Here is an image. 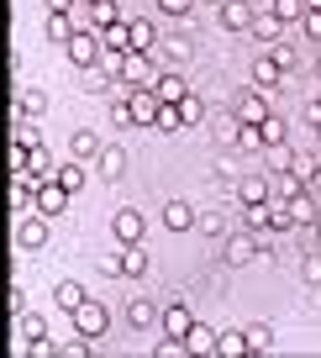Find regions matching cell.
Masks as SVG:
<instances>
[{"label": "cell", "instance_id": "cell-1", "mask_svg": "<svg viewBox=\"0 0 321 358\" xmlns=\"http://www.w3.org/2000/svg\"><path fill=\"white\" fill-rule=\"evenodd\" d=\"M69 316H74V332L90 337V343H95V337H106V327H111V311H106L100 301H90V295H85V301H79Z\"/></svg>", "mask_w": 321, "mask_h": 358}, {"label": "cell", "instance_id": "cell-2", "mask_svg": "<svg viewBox=\"0 0 321 358\" xmlns=\"http://www.w3.org/2000/svg\"><path fill=\"white\" fill-rule=\"evenodd\" d=\"M64 48H69V64H79V69H90L100 53H106V48H100V32H90V27H79Z\"/></svg>", "mask_w": 321, "mask_h": 358}, {"label": "cell", "instance_id": "cell-3", "mask_svg": "<svg viewBox=\"0 0 321 358\" xmlns=\"http://www.w3.org/2000/svg\"><path fill=\"white\" fill-rule=\"evenodd\" d=\"M232 116H237L243 127H258V122L269 116V95H264V90H243V95L232 101Z\"/></svg>", "mask_w": 321, "mask_h": 358}, {"label": "cell", "instance_id": "cell-4", "mask_svg": "<svg viewBox=\"0 0 321 358\" xmlns=\"http://www.w3.org/2000/svg\"><path fill=\"white\" fill-rule=\"evenodd\" d=\"M258 253H264V237H258V232H237V237H227V264H232V268H248Z\"/></svg>", "mask_w": 321, "mask_h": 358}, {"label": "cell", "instance_id": "cell-5", "mask_svg": "<svg viewBox=\"0 0 321 358\" xmlns=\"http://www.w3.org/2000/svg\"><path fill=\"white\" fill-rule=\"evenodd\" d=\"M148 90H153V95H158V101H164V106H179V101H185V95H190L185 74H174V69H164V74H153V79H148Z\"/></svg>", "mask_w": 321, "mask_h": 358}, {"label": "cell", "instance_id": "cell-6", "mask_svg": "<svg viewBox=\"0 0 321 358\" xmlns=\"http://www.w3.org/2000/svg\"><path fill=\"white\" fill-rule=\"evenodd\" d=\"M127 106H132V122L137 127H153V116H158V106H164V101H158L148 85H132V90H127Z\"/></svg>", "mask_w": 321, "mask_h": 358}, {"label": "cell", "instance_id": "cell-7", "mask_svg": "<svg viewBox=\"0 0 321 358\" xmlns=\"http://www.w3.org/2000/svg\"><path fill=\"white\" fill-rule=\"evenodd\" d=\"M153 79V64H148V53H122V64H116V85H148Z\"/></svg>", "mask_w": 321, "mask_h": 358}, {"label": "cell", "instance_id": "cell-8", "mask_svg": "<svg viewBox=\"0 0 321 358\" xmlns=\"http://www.w3.org/2000/svg\"><path fill=\"white\" fill-rule=\"evenodd\" d=\"M190 322H195V316H190V306L179 301V295L164 306V311H158V327H164V337H185V332H190Z\"/></svg>", "mask_w": 321, "mask_h": 358}, {"label": "cell", "instance_id": "cell-9", "mask_svg": "<svg viewBox=\"0 0 321 358\" xmlns=\"http://www.w3.org/2000/svg\"><path fill=\"white\" fill-rule=\"evenodd\" d=\"M32 206H37L43 216H58V211L69 206V190L58 185V179H48V185H37V190H32Z\"/></svg>", "mask_w": 321, "mask_h": 358}, {"label": "cell", "instance_id": "cell-10", "mask_svg": "<svg viewBox=\"0 0 321 358\" xmlns=\"http://www.w3.org/2000/svg\"><path fill=\"white\" fill-rule=\"evenodd\" d=\"M216 16H222L227 32H248V27H253V6H248V0H222Z\"/></svg>", "mask_w": 321, "mask_h": 358}, {"label": "cell", "instance_id": "cell-11", "mask_svg": "<svg viewBox=\"0 0 321 358\" xmlns=\"http://www.w3.org/2000/svg\"><path fill=\"white\" fill-rule=\"evenodd\" d=\"M111 232H116V243H122V248L127 243H143V216H137L132 206H122V211L111 216Z\"/></svg>", "mask_w": 321, "mask_h": 358}, {"label": "cell", "instance_id": "cell-12", "mask_svg": "<svg viewBox=\"0 0 321 358\" xmlns=\"http://www.w3.org/2000/svg\"><path fill=\"white\" fill-rule=\"evenodd\" d=\"M16 237H22V248H32V253H37V248H48V216L43 211H27V222H22V232H16Z\"/></svg>", "mask_w": 321, "mask_h": 358}, {"label": "cell", "instance_id": "cell-13", "mask_svg": "<svg viewBox=\"0 0 321 358\" xmlns=\"http://www.w3.org/2000/svg\"><path fill=\"white\" fill-rule=\"evenodd\" d=\"M153 48H158L153 22H127V53H153Z\"/></svg>", "mask_w": 321, "mask_h": 358}, {"label": "cell", "instance_id": "cell-14", "mask_svg": "<svg viewBox=\"0 0 321 358\" xmlns=\"http://www.w3.org/2000/svg\"><path fill=\"white\" fill-rule=\"evenodd\" d=\"M185 343V353H216V332H211L206 322H190V332L179 337Z\"/></svg>", "mask_w": 321, "mask_h": 358}, {"label": "cell", "instance_id": "cell-15", "mask_svg": "<svg viewBox=\"0 0 321 358\" xmlns=\"http://www.w3.org/2000/svg\"><path fill=\"white\" fill-rule=\"evenodd\" d=\"M85 11H90V27H95V32H106V27L122 22V6H116V0H90Z\"/></svg>", "mask_w": 321, "mask_h": 358}, {"label": "cell", "instance_id": "cell-16", "mask_svg": "<svg viewBox=\"0 0 321 358\" xmlns=\"http://www.w3.org/2000/svg\"><path fill=\"white\" fill-rule=\"evenodd\" d=\"M258 137H264V148H285V143H290V122L269 111L264 122H258Z\"/></svg>", "mask_w": 321, "mask_h": 358}, {"label": "cell", "instance_id": "cell-17", "mask_svg": "<svg viewBox=\"0 0 321 358\" xmlns=\"http://www.w3.org/2000/svg\"><path fill=\"white\" fill-rule=\"evenodd\" d=\"M237 195H243V206H253V201H269L274 185H269V174H248L243 185H237Z\"/></svg>", "mask_w": 321, "mask_h": 358}, {"label": "cell", "instance_id": "cell-18", "mask_svg": "<svg viewBox=\"0 0 321 358\" xmlns=\"http://www.w3.org/2000/svg\"><path fill=\"white\" fill-rule=\"evenodd\" d=\"M69 153H74V158H79V164H90V158H95V153H100V137H95V132H90V127H79V132H74V137H69Z\"/></svg>", "mask_w": 321, "mask_h": 358}, {"label": "cell", "instance_id": "cell-19", "mask_svg": "<svg viewBox=\"0 0 321 358\" xmlns=\"http://www.w3.org/2000/svg\"><path fill=\"white\" fill-rule=\"evenodd\" d=\"M127 322H132L137 332H148V327H158V306H153V301H143V295H137V301L127 306Z\"/></svg>", "mask_w": 321, "mask_h": 358}, {"label": "cell", "instance_id": "cell-20", "mask_svg": "<svg viewBox=\"0 0 321 358\" xmlns=\"http://www.w3.org/2000/svg\"><path fill=\"white\" fill-rule=\"evenodd\" d=\"M164 227L169 232H190V227H195V211H190L185 201H169L164 206Z\"/></svg>", "mask_w": 321, "mask_h": 358}, {"label": "cell", "instance_id": "cell-21", "mask_svg": "<svg viewBox=\"0 0 321 358\" xmlns=\"http://www.w3.org/2000/svg\"><path fill=\"white\" fill-rule=\"evenodd\" d=\"M216 353L222 358H248V332H216Z\"/></svg>", "mask_w": 321, "mask_h": 358}, {"label": "cell", "instance_id": "cell-22", "mask_svg": "<svg viewBox=\"0 0 321 358\" xmlns=\"http://www.w3.org/2000/svg\"><path fill=\"white\" fill-rule=\"evenodd\" d=\"M53 179H58V185H64L69 195H79V190H85V164H79V158H74V164L53 169Z\"/></svg>", "mask_w": 321, "mask_h": 358}, {"label": "cell", "instance_id": "cell-23", "mask_svg": "<svg viewBox=\"0 0 321 358\" xmlns=\"http://www.w3.org/2000/svg\"><path fill=\"white\" fill-rule=\"evenodd\" d=\"M122 274H127V280H143V274H148V253H143L137 243H127V253H122Z\"/></svg>", "mask_w": 321, "mask_h": 358}, {"label": "cell", "instance_id": "cell-24", "mask_svg": "<svg viewBox=\"0 0 321 358\" xmlns=\"http://www.w3.org/2000/svg\"><path fill=\"white\" fill-rule=\"evenodd\" d=\"M279 79H285V69H279L274 58H258V64H253V85H258V90H274Z\"/></svg>", "mask_w": 321, "mask_h": 358}, {"label": "cell", "instance_id": "cell-25", "mask_svg": "<svg viewBox=\"0 0 321 358\" xmlns=\"http://www.w3.org/2000/svg\"><path fill=\"white\" fill-rule=\"evenodd\" d=\"M179 122H185V127H200V122H206V101H200L195 90H190L185 101H179Z\"/></svg>", "mask_w": 321, "mask_h": 358}, {"label": "cell", "instance_id": "cell-26", "mask_svg": "<svg viewBox=\"0 0 321 358\" xmlns=\"http://www.w3.org/2000/svg\"><path fill=\"white\" fill-rule=\"evenodd\" d=\"M285 206H290V211H295V227H311V222H316V211H321V206H316V201H311V195H306V190H300V195H295V201H285Z\"/></svg>", "mask_w": 321, "mask_h": 358}, {"label": "cell", "instance_id": "cell-27", "mask_svg": "<svg viewBox=\"0 0 321 358\" xmlns=\"http://www.w3.org/2000/svg\"><path fill=\"white\" fill-rule=\"evenodd\" d=\"M269 16H279V22H300V16H306V0H269Z\"/></svg>", "mask_w": 321, "mask_h": 358}, {"label": "cell", "instance_id": "cell-28", "mask_svg": "<svg viewBox=\"0 0 321 358\" xmlns=\"http://www.w3.org/2000/svg\"><path fill=\"white\" fill-rule=\"evenodd\" d=\"M53 301L64 306V311H74L79 301H85V285H74V280H58V290H53Z\"/></svg>", "mask_w": 321, "mask_h": 358}, {"label": "cell", "instance_id": "cell-29", "mask_svg": "<svg viewBox=\"0 0 321 358\" xmlns=\"http://www.w3.org/2000/svg\"><path fill=\"white\" fill-rule=\"evenodd\" d=\"M74 32H79V27L69 22V11H53V16H48V37H53V43H69Z\"/></svg>", "mask_w": 321, "mask_h": 358}, {"label": "cell", "instance_id": "cell-30", "mask_svg": "<svg viewBox=\"0 0 321 358\" xmlns=\"http://www.w3.org/2000/svg\"><path fill=\"white\" fill-rule=\"evenodd\" d=\"M243 222H248V232H269V201L243 206Z\"/></svg>", "mask_w": 321, "mask_h": 358}, {"label": "cell", "instance_id": "cell-31", "mask_svg": "<svg viewBox=\"0 0 321 358\" xmlns=\"http://www.w3.org/2000/svg\"><path fill=\"white\" fill-rule=\"evenodd\" d=\"M279 27H285L279 16H269V11L258 16V11H253V37H264V43H279Z\"/></svg>", "mask_w": 321, "mask_h": 358}, {"label": "cell", "instance_id": "cell-32", "mask_svg": "<svg viewBox=\"0 0 321 358\" xmlns=\"http://www.w3.org/2000/svg\"><path fill=\"white\" fill-rule=\"evenodd\" d=\"M95 164L106 169V174H122V169H127V148H100Z\"/></svg>", "mask_w": 321, "mask_h": 358}, {"label": "cell", "instance_id": "cell-33", "mask_svg": "<svg viewBox=\"0 0 321 358\" xmlns=\"http://www.w3.org/2000/svg\"><path fill=\"white\" fill-rule=\"evenodd\" d=\"M269 348H274V332H269L264 322H253L248 327V353H269Z\"/></svg>", "mask_w": 321, "mask_h": 358}, {"label": "cell", "instance_id": "cell-34", "mask_svg": "<svg viewBox=\"0 0 321 358\" xmlns=\"http://www.w3.org/2000/svg\"><path fill=\"white\" fill-rule=\"evenodd\" d=\"M43 111H48V95H43V90H22V116H27V122L43 116Z\"/></svg>", "mask_w": 321, "mask_h": 358}, {"label": "cell", "instance_id": "cell-35", "mask_svg": "<svg viewBox=\"0 0 321 358\" xmlns=\"http://www.w3.org/2000/svg\"><path fill=\"white\" fill-rule=\"evenodd\" d=\"M153 127H158V132H179V127H185V122H179V106H158Z\"/></svg>", "mask_w": 321, "mask_h": 358}, {"label": "cell", "instance_id": "cell-36", "mask_svg": "<svg viewBox=\"0 0 321 358\" xmlns=\"http://www.w3.org/2000/svg\"><path fill=\"white\" fill-rule=\"evenodd\" d=\"M269 58H274V64L285 69V74L295 69V48H290V43H269Z\"/></svg>", "mask_w": 321, "mask_h": 358}, {"label": "cell", "instance_id": "cell-37", "mask_svg": "<svg viewBox=\"0 0 321 358\" xmlns=\"http://www.w3.org/2000/svg\"><path fill=\"white\" fill-rule=\"evenodd\" d=\"M237 148H248V153H258V148H264V137H258V127H237Z\"/></svg>", "mask_w": 321, "mask_h": 358}, {"label": "cell", "instance_id": "cell-38", "mask_svg": "<svg viewBox=\"0 0 321 358\" xmlns=\"http://www.w3.org/2000/svg\"><path fill=\"white\" fill-rule=\"evenodd\" d=\"M237 127H243V122H237V116H227V122H222V127H216V137H222V143H227V148H237Z\"/></svg>", "mask_w": 321, "mask_h": 358}, {"label": "cell", "instance_id": "cell-39", "mask_svg": "<svg viewBox=\"0 0 321 358\" xmlns=\"http://www.w3.org/2000/svg\"><path fill=\"white\" fill-rule=\"evenodd\" d=\"M27 153H32V148H22V143H11V174L22 179L27 174Z\"/></svg>", "mask_w": 321, "mask_h": 358}, {"label": "cell", "instance_id": "cell-40", "mask_svg": "<svg viewBox=\"0 0 321 358\" xmlns=\"http://www.w3.org/2000/svg\"><path fill=\"white\" fill-rule=\"evenodd\" d=\"M300 27H306L311 43H321V11H306V16H300Z\"/></svg>", "mask_w": 321, "mask_h": 358}, {"label": "cell", "instance_id": "cell-41", "mask_svg": "<svg viewBox=\"0 0 321 358\" xmlns=\"http://www.w3.org/2000/svg\"><path fill=\"white\" fill-rule=\"evenodd\" d=\"M306 195L321 206V164H316V169H306Z\"/></svg>", "mask_w": 321, "mask_h": 358}, {"label": "cell", "instance_id": "cell-42", "mask_svg": "<svg viewBox=\"0 0 321 358\" xmlns=\"http://www.w3.org/2000/svg\"><path fill=\"white\" fill-rule=\"evenodd\" d=\"M195 227H200L206 237H222V232H227V227H222V216H195Z\"/></svg>", "mask_w": 321, "mask_h": 358}, {"label": "cell", "instance_id": "cell-43", "mask_svg": "<svg viewBox=\"0 0 321 358\" xmlns=\"http://www.w3.org/2000/svg\"><path fill=\"white\" fill-rule=\"evenodd\" d=\"M153 353H158V358H179V353H185V343H179V337H164Z\"/></svg>", "mask_w": 321, "mask_h": 358}, {"label": "cell", "instance_id": "cell-44", "mask_svg": "<svg viewBox=\"0 0 321 358\" xmlns=\"http://www.w3.org/2000/svg\"><path fill=\"white\" fill-rule=\"evenodd\" d=\"M300 274H306V280H311V285H321V253H311V258H306V264H300Z\"/></svg>", "mask_w": 321, "mask_h": 358}, {"label": "cell", "instance_id": "cell-45", "mask_svg": "<svg viewBox=\"0 0 321 358\" xmlns=\"http://www.w3.org/2000/svg\"><path fill=\"white\" fill-rule=\"evenodd\" d=\"M111 122H116V127H137V122H132V106L116 101V106H111Z\"/></svg>", "mask_w": 321, "mask_h": 358}, {"label": "cell", "instance_id": "cell-46", "mask_svg": "<svg viewBox=\"0 0 321 358\" xmlns=\"http://www.w3.org/2000/svg\"><path fill=\"white\" fill-rule=\"evenodd\" d=\"M100 274H111V280H122V253H106V258H100Z\"/></svg>", "mask_w": 321, "mask_h": 358}, {"label": "cell", "instance_id": "cell-47", "mask_svg": "<svg viewBox=\"0 0 321 358\" xmlns=\"http://www.w3.org/2000/svg\"><path fill=\"white\" fill-rule=\"evenodd\" d=\"M153 6H158V11H169V16H185L190 11V0H153Z\"/></svg>", "mask_w": 321, "mask_h": 358}, {"label": "cell", "instance_id": "cell-48", "mask_svg": "<svg viewBox=\"0 0 321 358\" xmlns=\"http://www.w3.org/2000/svg\"><path fill=\"white\" fill-rule=\"evenodd\" d=\"M16 143H22V148H37L43 137H37V127H16Z\"/></svg>", "mask_w": 321, "mask_h": 358}, {"label": "cell", "instance_id": "cell-49", "mask_svg": "<svg viewBox=\"0 0 321 358\" xmlns=\"http://www.w3.org/2000/svg\"><path fill=\"white\" fill-rule=\"evenodd\" d=\"M22 327H27V337H32V343H37V337H48V322H37V316H27Z\"/></svg>", "mask_w": 321, "mask_h": 358}, {"label": "cell", "instance_id": "cell-50", "mask_svg": "<svg viewBox=\"0 0 321 358\" xmlns=\"http://www.w3.org/2000/svg\"><path fill=\"white\" fill-rule=\"evenodd\" d=\"M48 6H53V11H69V6H74V0H48Z\"/></svg>", "mask_w": 321, "mask_h": 358}, {"label": "cell", "instance_id": "cell-51", "mask_svg": "<svg viewBox=\"0 0 321 358\" xmlns=\"http://www.w3.org/2000/svg\"><path fill=\"white\" fill-rule=\"evenodd\" d=\"M311 227H316V243H321V211H316V222H311Z\"/></svg>", "mask_w": 321, "mask_h": 358}, {"label": "cell", "instance_id": "cell-52", "mask_svg": "<svg viewBox=\"0 0 321 358\" xmlns=\"http://www.w3.org/2000/svg\"><path fill=\"white\" fill-rule=\"evenodd\" d=\"M316 79H321V58H316Z\"/></svg>", "mask_w": 321, "mask_h": 358}, {"label": "cell", "instance_id": "cell-53", "mask_svg": "<svg viewBox=\"0 0 321 358\" xmlns=\"http://www.w3.org/2000/svg\"><path fill=\"white\" fill-rule=\"evenodd\" d=\"M74 6H90V0H74Z\"/></svg>", "mask_w": 321, "mask_h": 358}, {"label": "cell", "instance_id": "cell-54", "mask_svg": "<svg viewBox=\"0 0 321 358\" xmlns=\"http://www.w3.org/2000/svg\"><path fill=\"white\" fill-rule=\"evenodd\" d=\"M211 6H222V0H211Z\"/></svg>", "mask_w": 321, "mask_h": 358}, {"label": "cell", "instance_id": "cell-55", "mask_svg": "<svg viewBox=\"0 0 321 358\" xmlns=\"http://www.w3.org/2000/svg\"><path fill=\"white\" fill-rule=\"evenodd\" d=\"M248 6H258V0H248Z\"/></svg>", "mask_w": 321, "mask_h": 358}, {"label": "cell", "instance_id": "cell-56", "mask_svg": "<svg viewBox=\"0 0 321 358\" xmlns=\"http://www.w3.org/2000/svg\"><path fill=\"white\" fill-rule=\"evenodd\" d=\"M316 137H321V127H316Z\"/></svg>", "mask_w": 321, "mask_h": 358}, {"label": "cell", "instance_id": "cell-57", "mask_svg": "<svg viewBox=\"0 0 321 358\" xmlns=\"http://www.w3.org/2000/svg\"><path fill=\"white\" fill-rule=\"evenodd\" d=\"M316 106H321V95H316Z\"/></svg>", "mask_w": 321, "mask_h": 358}]
</instances>
